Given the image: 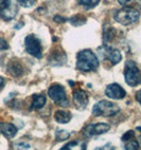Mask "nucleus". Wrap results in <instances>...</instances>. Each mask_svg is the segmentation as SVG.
Segmentation results:
<instances>
[{"label":"nucleus","instance_id":"obj_1","mask_svg":"<svg viewBox=\"0 0 141 150\" xmlns=\"http://www.w3.org/2000/svg\"><path fill=\"white\" fill-rule=\"evenodd\" d=\"M99 67V60L90 50H83L76 56V68L81 71H95Z\"/></svg>","mask_w":141,"mask_h":150},{"label":"nucleus","instance_id":"obj_2","mask_svg":"<svg viewBox=\"0 0 141 150\" xmlns=\"http://www.w3.org/2000/svg\"><path fill=\"white\" fill-rule=\"evenodd\" d=\"M115 19L116 21H118L119 23L123 24V25H128L132 24L134 22H136L140 17V13L138 10L133 8H124L115 13Z\"/></svg>","mask_w":141,"mask_h":150},{"label":"nucleus","instance_id":"obj_3","mask_svg":"<svg viewBox=\"0 0 141 150\" xmlns=\"http://www.w3.org/2000/svg\"><path fill=\"white\" fill-rule=\"evenodd\" d=\"M119 112V107L116 104L107 100L99 102L92 108V114L95 116H114Z\"/></svg>","mask_w":141,"mask_h":150},{"label":"nucleus","instance_id":"obj_4","mask_svg":"<svg viewBox=\"0 0 141 150\" xmlns=\"http://www.w3.org/2000/svg\"><path fill=\"white\" fill-rule=\"evenodd\" d=\"M125 81L128 86L135 87L139 83H141V72L138 69L137 64L132 60H128L125 64L124 71Z\"/></svg>","mask_w":141,"mask_h":150},{"label":"nucleus","instance_id":"obj_5","mask_svg":"<svg viewBox=\"0 0 141 150\" xmlns=\"http://www.w3.org/2000/svg\"><path fill=\"white\" fill-rule=\"evenodd\" d=\"M18 12V0H0V17L12 20Z\"/></svg>","mask_w":141,"mask_h":150},{"label":"nucleus","instance_id":"obj_6","mask_svg":"<svg viewBox=\"0 0 141 150\" xmlns=\"http://www.w3.org/2000/svg\"><path fill=\"white\" fill-rule=\"evenodd\" d=\"M48 95L52 100H54L56 104L61 105L63 107L69 106L65 89L61 85H53V86L50 87L49 90H48Z\"/></svg>","mask_w":141,"mask_h":150},{"label":"nucleus","instance_id":"obj_7","mask_svg":"<svg viewBox=\"0 0 141 150\" xmlns=\"http://www.w3.org/2000/svg\"><path fill=\"white\" fill-rule=\"evenodd\" d=\"M26 50L29 54L36 58H41L43 56V49H41V41L34 35H28L25 39Z\"/></svg>","mask_w":141,"mask_h":150},{"label":"nucleus","instance_id":"obj_8","mask_svg":"<svg viewBox=\"0 0 141 150\" xmlns=\"http://www.w3.org/2000/svg\"><path fill=\"white\" fill-rule=\"evenodd\" d=\"M99 55H100L101 59H109L113 64H118L122 59V55L118 50L108 48V47H102V48L99 49Z\"/></svg>","mask_w":141,"mask_h":150},{"label":"nucleus","instance_id":"obj_9","mask_svg":"<svg viewBox=\"0 0 141 150\" xmlns=\"http://www.w3.org/2000/svg\"><path fill=\"white\" fill-rule=\"evenodd\" d=\"M109 130V125L107 124H91L88 125L84 129V134L86 137H95V135H100L102 133H105Z\"/></svg>","mask_w":141,"mask_h":150},{"label":"nucleus","instance_id":"obj_10","mask_svg":"<svg viewBox=\"0 0 141 150\" xmlns=\"http://www.w3.org/2000/svg\"><path fill=\"white\" fill-rule=\"evenodd\" d=\"M73 104L78 110H84L88 105V95L82 89H76L73 92Z\"/></svg>","mask_w":141,"mask_h":150},{"label":"nucleus","instance_id":"obj_11","mask_svg":"<svg viewBox=\"0 0 141 150\" xmlns=\"http://www.w3.org/2000/svg\"><path fill=\"white\" fill-rule=\"evenodd\" d=\"M105 94L109 98L113 99H122L126 95V92L124 91V89L121 86L117 85V83H111L109 86H107L105 90Z\"/></svg>","mask_w":141,"mask_h":150},{"label":"nucleus","instance_id":"obj_12","mask_svg":"<svg viewBox=\"0 0 141 150\" xmlns=\"http://www.w3.org/2000/svg\"><path fill=\"white\" fill-rule=\"evenodd\" d=\"M0 131L9 139H13L17 133V128L12 124L0 123Z\"/></svg>","mask_w":141,"mask_h":150},{"label":"nucleus","instance_id":"obj_13","mask_svg":"<svg viewBox=\"0 0 141 150\" xmlns=\"http://www.w3.org/2000/svg\"><path fill=\"white\" fill-rule=\"evenodd\" d=\"M46 104V97L43 96V94H34L32 97V109H41Z\"/></svg>","mask_w":141,"mask_h":150},{"label":"nucleus","instance_id":"obj_14","mask_svg":"<svg viewBox=\"0 0 141 150\" xmlns=\"http://www.w3.org/2000/svg\"><path fill=\"white\" fill-rule=\"evenodd\" d=\"M56 122L61 124H66L71 120V113L69 111H64V110H57L54 115Z\"/></svg>","mask_w":141,"mask_h":150},{"label":"nucleus","instance_id":"obj_15","mask_svg":"<svg viewBox=\"0 0 141 150\" xmlns=\"http://www.w3.org/2000/svg\"><path fill=\"white\" fill-rule=\"evenodd\" d=\"M9 71L13 76H19L22 74V66L17 60H13L9 64Z\"/></svg>","mask_w":141,"mask_h":150},{"label":"nucleus","instance_id":"obj_16","mask_svg":"<svg viewBox=\"0 0 141 150\" xmlns=\"http://www.w3.org/2000/svg\"><path fill=\"white\" fill-rule=\"evenodd\" d=\"M103 39H104V42L107 43L109 41H111V39L115 37V35H116V31L113 29L111 25H106L104 28V32H103Z\"/></svg>","mask_w":141,"mask_h":150},{"label":"nucleus","instance_id":"obj_17","mask_svg":"<svg viewBox=\"0 0 141 150\" xmlns=\"http://www.w3.org/2000/svg\"><path fill=\"white\" fill-rule=\"evenodd\" d=\"M99 2H100V0H78V3L80 6H83L86 10L95 8Z\"/></svg>","mask_w":141,"mask_h":150},{"label":"nucleus","instance_id":"obj_18","mask_svg":"<svg viewBox=\"0 0 141 150\" xmlns=\"http://www.w3.org/2000/svg\"><path fill=\"white\" fill-rule=\"evenodd\" d=\"M69 21L71 22V24H73L75 27H80V25H82V24H84L86 22V19H85V17L81 16V15H78V16L72 17Z\"/></svg>","mask_w":141,"mask_h":150},{"label":"nucleus","instance_id":"obj_19","mask_svg":"<svg viewBox=\"0 0 141 150\" xmlns=\"http://www.w3.org/2000/svg\"><path fill=\"white\" fill-rule=\"evenodd\" d=\"M125 149H130V150H134V149H138L139 148V142H137L135 139H132L130 141H126V144L124 146Z\"/></svg>","mask_w":141,"mask_h":150},{"label":"nucleus","instance_id":"obj_20","mask_svg":"<svg viewBox=\"0 0 141 150\" xmlns=\"http://www.w3.org/2000/svg\"><path fill=\"white\" fill-rule=\"evenodd\" d=\"M69 135H70L69 132L65 131V130H58L56 132V139L57 141H65L69 137Z\"/></svg>","mask_w":141,"mask_h":150},{"label":"nucleus","instance_id":"obj_21","mask_svg":"<svg viewBox=\"0 0 141 150\" xmlns=\"http://www.w3.org/2000/svg\"><path fill=\"white\" fill-rule=\"evenodd\" d=\"M18 2L20 3V6H22L24 8H30V6L35 4L36 0H18Z\"/></svg>","mask_w":141,"mask_h":150},{"label":"nucleus","instance_id":"obj_22","mask_svg":"<svg viewBox=\"0 0 141 150\" xmlns=\"http://www.w3.org/2000/svg\"><path fill=\"white\" fill-rule=\"evenodd\" d=\"M132 139H135V132L133 130H130L122 137V141L123 142H126V141H130Z\"/></svg>","mask_w":141,"mask_h":150},{"label":"nucleus","instance_id":"obj_23","mask_svg":"<svg viewBox=\"0 0 141 150\" xmlns=\"http://www.w3.org/2000/svg\"><path fill=\"white\" fill-rule=\"evenodd\" d=\"M9 49V45L3 38H0V51H3V50H6Z\"/></svg>","mask_w":141,"mask_h":150},{"label":"nucleus","instance_id":"obj_24","mask_svg":"<svg viewBox=\"0 0 141 150\" xmlns=\"http://www.w3.org/2000/svg\"><path fill=\"white\" fill-rule=\"evenodd\" d=\"M118 2H119L121 6H128V4H130L132 2H134V0H118Z\"/></svg>","mask_w":141,"mask_h":150},{"label":"nucleus","instance_id":"obj_25","mask_svg":"<svg viewBox=\"0 0 141 150\" xmlns=\"http://www.w3.org/2000/svg\"><path fill=\"white\" fill-rule=\"evenodd\" d=\"M78 144H79L78 142H71V143H69V144H68L67 146L63 147V149H71V148L76 147V145H78Z\"/></svg>","mask_w":141,"mask_h":150},{"label":"nucleus","instance_id":"obj_26","mask_svg":"<svg viewBox=\"0 0 141 150\" xmlns=\"http://www.w3.org/2000/svg\"><path fill=\"white\" fill-rule=\"evenodd\" d=\"M54 20H55L56 22H64V21H66L67 19L63 18V17H61V16H55V17H54Z\"/></svg>","mask_w":141,"mask_h":150},{"label":"nucleus","instance_id":"obj_27","mask_svg":"<svg viewBox=\"0 0 141 150\" xmlns=\"http://www.w3.org/2000/svg\"><path fill=\"white\" fill-rule=\"evenodd\" d=\"M136 99H137V102L141 105V90H139V91L137 92V94H136Z\"/></svg>","mask_w":141,"mask_h":150},{"label":"nucleus","instance_id":"obj_28","mask_svg":"<svg viewBox=\"0 0 141 150\" xmlns=\"http://www.w3.org/2000/svg\"><path fill=\"white\" fill-rule=\"evenodd\" d=\"M3 85H4V79H3V78L1 77V76H0V89L2 88Z\"/></svg>","mask_w":141,"mask_h":150},{"label":"nucleus","instance_id":"obj_29","mask_svg":"<svg viewBox=\"0 0 141 150\" xmlns=\"http://www.w3.org/2000/svg\"><path fill=\"white\" fill-rule=\"evenodd\" d=\"M137 130H138V131H140V135L138 137V139H139V144L141 145V127H138V128H137Z\"/></svg>","mask_w":141,"mask_h":150}]
</instances>
